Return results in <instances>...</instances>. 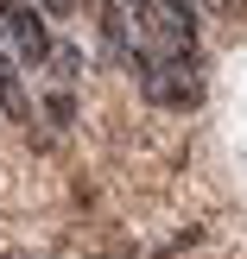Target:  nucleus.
<instances>
[{"label": "nucleus", "instance_id": "nucleus-7", "mask_svg": "<svg viewBox=\"0 0 247 259\" xmlns=\"http://www.w3.org/2000/svg\"><path fill=\"white\" fill-rule=\"evenodd\" d=\"M209 13H247V0H209Z\"/></svg>", "mask_w": 247, "mask_h": 259}, {"label": "nucleus", "instance_id": "nucleus-4", "mask_svg": "<svg viewBox=\"0 0 247 259\" xmlns=\"http://www.w3.org/2000/svg\"><path fill=\"white\" fill-rule=\"evenodd\" d=\"M203 240H209V234H203V228H178V234L165 240V247L152 253V259H178V253H190V247H203Z\"/></svg>", "mask_w": 247, "mask_h": 259}, {"label": "nucleus", "instance_id": "nucleus-3", "mask_svg": "<svg viewBox=\"0 0 247 259\" xmlns=\"http://www.w3.org/2000/svg\"><path fill=\"white\" fill-rule=\"evenodd\" d=\"M203 7H209V0H165V13H171L190 38H203Z\"/></svg>", "mask_w": 247, "mask_h": 259}, {"label": "nucleus", "instance_id": "nucleus-2", "mask_svg": "<svg viewBox=\"0 0 247 259\" xmlns=\"http://www.w3.org/2000/svg\"><path fill=\"white\" fill-rule=\"evenodd\" d=\"M45 120L57 126V133H70V120H76V89H45Z\"/></svg>", "mask_w": 247, "mask_h": 259}, {"label": "nucleus", "instance_id": "nucleus-6", "mask_svg": "<svg viewBox=\"0 0 247 259\" xmlns=\"http://www.w3.org/2000/svg\"><path fill=\"white\" fill-rule=\"evenodd\" d=\"M38 7H45V19L57 25V38H63V25H70L76 13H83V0H38Z\"/></svg>", "mask_w": 247, "mask_h": 259}, {"label": "nucleus", "instance_id": "nucleus-5", "mask_svg": "<svg viewBox=\"0 0 247 259\" xmlns=\"http://www.w3.org/2000/svg\"><path fill=\"white\" fill-rule=\"evenodd\" d=\"M121 7L133 13V25H139V32H152V25L165 19V0H121Z\"/></svg>", "mask_w": 247, "mask_h": 259}, {"label": "nucleus", "instance_id": "nucleus-1", "mask_svg": "<svg viewBox=\"0 0 247 259\" xmlns=\"http://www.w3.org/2000/svg\"><path fill=\"white\" fill-rule=\"evenodd\" d=\"M0 25H7V45L19 51L25 70H51L57 63V25L45 19V7L38 0H0Z\"/></svg>", "mask_w": 247, "mask_h": 259}]
</instances>
